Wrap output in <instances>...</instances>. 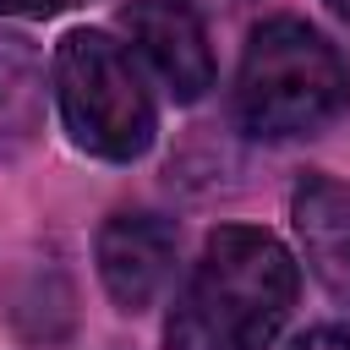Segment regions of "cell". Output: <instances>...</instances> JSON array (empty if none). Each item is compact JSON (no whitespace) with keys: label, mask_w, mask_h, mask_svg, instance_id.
<instances>
[{"label":"cell","mask_w":350,"mask_h":350,"mask_svg":"<svg viewBox=\"0 0 350 350\" xmlns=\"http://www.w3.org/2000/svg\"><path fill=\"white\" fill-rule=\"evenodd\" d=\"M295 257L252 224L208 235L164 328L170 350H268L295 306Z\"/></svg>","instance_id":"obj_1"},{"label":"cell","mask_w":350,"mask_h":350,"mask_svg":"<svg viewBox=\"0 0 350 350\" xmlns=\"http://www.w3.org/2000/svg\"><path fill=\"white\" fill-rule=\"evenodd\" d=\"M345 66L334 44L301 16H268L252 27L241 77H235V120L246 137L284 142L328 126L345 109Z\"/></svg>","instance_id":"obj_2"},{"label":"cell","mask_w":350,"mask_h":350,"mask_svg":"<svg viewBox=\"0 0 350 350\" xmlns=\"http://www.w3.org/2000/svg\"><path fill=\"white\" fill-rule=\"evenodd\" d=\"M55 98L71 142L93 159L131 164L153 148V98L131 55L98 27H77L55 44Z\"/></svg>","instance_id":"obj_3"},{"label":"cell","mask_w":350,"mask_h":350,"mask_svg":"<svg viewBox=\"0 0 350 350\" xmlns=\"http://www.w3.org/2000/svg\"><path fill=\"white\" fill-rule=\"evenodd\" d=\"M137 55L159 71V82L191 104L213 88V49H208V33H202V16L186 5V0H131L120 11Z\"/></svg>","instance_id":"obj_4"},{"label":"cell","mask_w":350,"mask_h":350,"mask_svg":"<svg viewBox=\"0 0 350 350\" xmlns=\"http://www.w3.org/2000/svg\"><path fill=\"white\" fill-rule=\"evenodd\" d=\"M175 224L159 213H115L98 230V279L120 312H142L175 273Z\"/></svg>","instance_id":"obj_5"},{"label":"cell","mask_w":350,"mask_h":350,"mask_svg":"<svg viewBox=\"0 0 350 350\" xmlns=\"http://www.w3.org/2000/svg\"><path fill=\"white\" fill-rule=\"evenodd\" d=\"M295 235L306 246L312 273L323 279V290L334 301L350 306V186L328 180V175H306L295 186Z\"/></svg>","instance_id":"obj_6"},{"label":"cell","mask_w":350,"mask_h":350,"mask_svg":"<svg viewBox=\"0 0 350 350\" xmlns=\"http://www.w3.org/2000/svg\"><path fill=\"white\" fill-rule=\"evenodd\" d=\"M44 126V66L22 38H0V164L22 159Z\"/></svg>","instance_id":"obj_7"},{"label":"cell","mask_w":350,"mask_h":350,"mask_svg":"<svg viewBox=\"0 0 350 350\" xmlns=\"http://www.w3.org/2000/svg\"><path fill=\"white\" fill-rule=\"evenodd\" d=\"M290 350H350V334L345 328H306Z\"/></svg>","instance_id":"obj_8"},{"label":"cell","mask_w":350,"mask_h":350,"mask_svg":"<svg viewBox=\"0 0 350 350\" xmlns=\"http://www.w3.org/2000/svg\"><path fill=\"white\" fill-rule=\"evenodd\" d=\"M328 11H334V16L345 22V27H350V0H328Z\"/></svg>","instance_id":"obj_9"},{"label":"cell","mask_w":350,"mask_h":350,"mask_svg":"<svg viewBox=\"0 0 350 350\" xmlns=\"http://www.w3.org/2000/svg\"><path fill=\"white\" fill-rule=\"evenodd\" d=\"M49 5H66V0H44V11H49Z\"/></svg>","instance_id":"obj_10"},{"label":"cell","mask_w":350,"mask_h":350,"mask_svg":"<svg viewBox=\"0 0 350 350\" xmlns=\"http://www.w3.org/2000/svg\"><path fill=\"white\" fill-rule=\"evenodd\" d=\"M219 5H235V0H219Z\"/></svg>","instance_id":"obj_11"}]
</instances>
